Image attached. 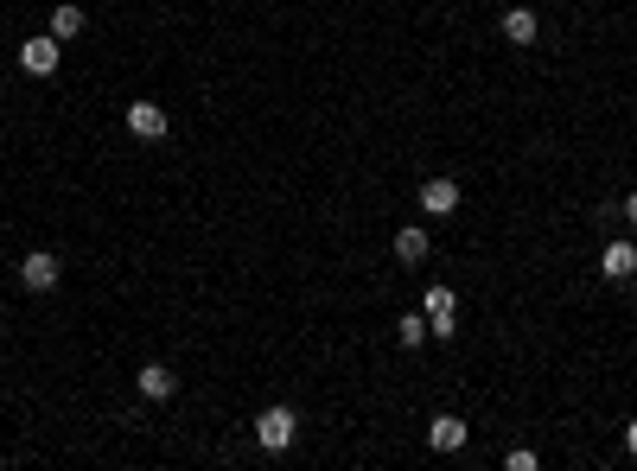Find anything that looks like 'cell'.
<instances>
[{
    "label": "cell",
    "instance_id": "cell-1",
    "mask_svg": "<svg viewBox=\"0 0 637 471\" xmlns=\"http://www.w3.org/2000/svg\"><path fill=\"white\" fill-rule=\"evenodd\" d=\"M294 433H300V414L281 408V401L255 414V440H262V452H287V446H294Z\"/></svg>",
    "mask_w": 637,
    "mask_h": 471
},
{
    "label": "cell",
    "instance_id": "cell-2",
    "mask_svg": "<svg viewBox=\"0 0 637 471\" xmlns=\"http://www.w3.org/2000/svg\"><path fill=\"white\" fill-rule=\"evenodd\" d=\"M421 312H427V338H453L459 331V293L453 287H427Z\"/></svg>",
    "mask_w": 637,
    "mask_h": 471
},
{
    "label": "cell",
    "instance_id": "cell-3",
    "mask_svg": "<svg viewBox=\"0 0 637 471\" xmlns=\"http://www.w3.org/2000/svg\"><path fill=\"white\" fill-rule=\"evenodd\" d=\"M58 281H64V261L51 255V249H32V255L20 261V287H26V293H51Z\"/></svg>",
    "mask_w": 637,
    "mask_h": 471
},
{
    "label": "cell",
    "instance_id": "cell-4",
    "mask_svg": "<svg viewBox=\"0 0 637 471\" xmlns=\"http://www.w3.org/2000/svg\"><path fill=\"white\" fill-rule=\"evenodd\" d=\"M58 58H64V39H51V32H39V39L20 45V71L26 77H51V71H58Z\"/></svg>",
    "mask_w": 637,
    "mask_h": 471
},
{
    "label": "cell",
    "instance_id": "cell-5",
    "mask_svg": "<svg viewBox=\"0 0 637 471\" xmlns=\"http://www.w3.org/2000/svg\"><path fill=\"white\" fill-rule=\"evenodd\" d=\"M128 134H134V141H166V128H172V121H166V109H160V102H128Z\"/></svg>",
    "mask_w": 637,
    "mask_h": 471
},
{
    "label": "cell",
    "instance_id": "cell-6",
    "mask_svg": "<svg viewBox=\"0 0 637 471\" xmlns=\"http://www.w3.org/2000/svg\"><path fill=\"white\" fill-rule=\"evenodd\" d=\"M421 211H427V217H446V211H459V179H446V172H434V179H421Z\"/></svg>",
    "mask_w": 637,
    "mask_h": 471
},
{
    "label": "cell",
    "instance_id": "cell-7",
    "mask_svg": "<svg viewBox=\"0 0 637 471\" xmlns=\"http://www.w3.org/2000/svg\"><path fill=\"white\" fill-rule=\"evenodd\" d=\"M466 440H472V427L459 421V414H434V421H427V446L434 452H459Z\"/></svg>",
    "mask_w": 637,
    "mask_h": 471
},
{
    "label": "cell",
    "instance_id": "cell-8",
    "mask_svg": "<svg viewBox=\"0 0 637 471\" xmlns=\"http://www.w3.org/2000/svg\"><path fill=\"white\" fill-rule=\"evenodd\" d=\"M395 261H402V268H421L427 261V223H402V230H395Z\"/></svg>",
    "mask_w": 637,
    "mask_h": 471
},
{
    "label": "cell",
    "instance_id": "cell-9",
    "mask_svg": "<svg viewBox=\"0 0 637 471\" xmlns=\"http://www.w3.org/2000/svg\"><path fill=\"white\" fill-rule=\"evenodd\" d=\"M134 389H141L147 401H172V395H179V376H172L166 363H147V370L134 376Z\"/></svg>",
    "mask_w": 637,
    "mask_h": 471
},
{
    "label": "cell",
    "instance_id": "cell-10",
    "mask_svg": "<svg viewBox=\"0 0 637 471\" xmlns=\"http://www.w3.org/2000/svg\"><path fill=\"white\" fill-rule=\"evenodd\" d=\"M599 268H606V281H631V274H637V249H631V242H606Z\"/></svg>",
    "mask_w": 637,
    "mask_h": 471
},
{
    "label": "cell",
    "instance_id": "cell-11",
    "mask_svg": "<svg viewBox=\"0 0 637 471\" xmlns=\"http://www.w3.org/2000/svg\"><path fill=\"white\" fill-rule=\"evenodd\" d=\"M536 32H542V20H536L529 7H510V13H504V39H510V45H536Z\"/></svg>",
    "mask_w": 637,
    "mask_h": 471
},
{
    "label": "cell",
    "instance_id": "cell-12",
    "mask_svg": "<svg viewBox=\"0 0 637 471\" xmlns=\"http://www.w3.org/2000/svg\"><path fill=\"white\" fill-rule=\"evenodd\" d=\"M83 26H90V20H83V7L64 0V7H51V26H45V32H51V39H77Z\"/></svg>",
    "mask_w": 637,
    "mask_h": 471
},
{
    "label": "cell",
    "instance_id": "cell-13",
    "mask_svg": "<svg viewBox=\"0 0 637 471\" xmlns=\"http://www.w3.org/2000/svg\"><path fill=\"white\" fill-rule=\"evenodd\" d=\"M421 338H427V312H402V319H395V344H402V351H421Z\"/></svg>",
    "mask_w": 637,
    "mask_h": 471
},
{
    "label": "cell",
    "instance_id": "cell-14",
    "mask_svg": "<svg viewBox=\"0 0 637 471\" xmlns=\"http://www.w3.org/2000/svg\"><path fill=\"white\" fill-rule=\"evenodd\" d=\"M504 465H510V471H536L542 459H536V452H529V446H516V452H504Z\"/></svg>",
    "mask_w": 637,
    "mask_h": 471
},
{
    "label": "cell",
    "instance_id": "cell-15",
    "mask_svg": "<svg viewBox=\"0 0 637 471\" xmlns=\"http://www.w3.org/2000/svg\"><path fill=\"white\" fill-rule=\"evenodd\" d=\"M625 452H631V459H637V421L625 427Z\"/></svg>",
    "mask_w": 637,
    "mask_h": 471
},
{
    "label": "cell",
    "instance_id": "cell-16",
    "mask_svg": "<svg viewBox=\"0 0 637 471\" xmlns=\"http://www.w3.org/2000/svg\"><path fill=\"white\" fill-rule=\"evenodd\" d=\"M625 217H631V223H637V191H631V198H625Z\"/></svg>",
    "mask_w": 637,
    "mask_h": 471
}]
</instances>
